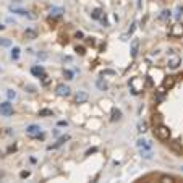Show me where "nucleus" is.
<instances>
[{
	"mask_svg": "<svg viewBox=\"0 0 183 183\" xmlns=\"http://www.w3.org/2000/svg\"><path fill=\"white\" fill-rule=\"evenodd\" d=\"M25 36H26V39H36V36H37V34H36L34 29H26Z\"/></svg>",
	"mask_w": 183,
	"mask_h": 183,
	"instance_id": "nucleus-16",
	"label": "nucleus"
},
{
	"mask_svg": "<svg viewBox=\"0 0 183 183\" xmlns=\"http://www.w3.org/2000/svg\"><path fill=\"white\" fill-rule=\"evenodd\" d=\"M62 13H63L62 8H52V10H50V16H60Z\"/></svg>",
	"mask_w": 183,
	"mask_h": 183,
	"instance_id": "nucleus-18",
	"label": "nucleus"
},
{
	"mask_svg": "<svg viewBox=\"0 0 183 183\" xmlns=\"http://www.w3.org/2000/svg\"><path fill=\"white\" fill-rule=\"evenodd\" d=\"M96 86H97L101 91H107L109 89V84H107V81H104L102 78H99L97 81H96Z\"/></svg>",
	"mask_w": 183,
	"mask_h": 183,
	"instance_id": "nucleus-8",
	"label": "nucleus"
},
{
	"mask_svg": "<svg viewBox=\"0 0 183 183\" xmlns=\"http://www.w3.org/2000/svg\"><path fill=\"white\" fill-rule=\"evenodd\" d=\"M120 117H122V112H120V110H113V117H112V120H118Z\"/></svg>",
	"mask_w": 183,
	"mask_h": 183,
	"instance_id": "nucleus-20",
	"label": "nucleus"
},
{
	"mask_svg": "<svg viewBox=\"0 0 183 183\" xmlns=\"http://www.w3.org/2000/svg\"><path fill=\"white\" fill-rule=\"evenodd\" d=\"M180 65H182V57L172 55V57L169 58V67H170V68H173V70H175V68H178Z\"/></svg>",
	"mask_w": 183,
	"mask_h": 183,
	"instance_id": "nucleus-5",
	"label": "nucleus"
},
{
	"mask_svg": "<svg viewBox=\"0 0 183 183\" xmlns=\"http://www.w3.org/2000/svg\"><path fill=\"white\" fill-rule=\"evenodd\" d=\"M138 53V39H133V42H131V55L136 57Z\"/></svg>",
	"mask_w": 183,
	"mask_h": 183,
	"instance_id": "nucleus-13",
	"label": "nucleus"
},
{
	"mask_svg": "<svg viewBox=\"0 0 183 183\" xmlns=\"http://www.w3.org/2000/svg\"><path fill=\"white\" fill-rule=\"evenodd\" d=\"M138 131H139V133H146V131H148V123H146V122H139V123H138Z\"/></svg>",
	"mask_w": 183,
	"mask_h": 183,
	"instance_id": "nucleus-14",
	"label": "nucleus"
},
{
	"mask_svg": "<svg viewBox=\"0 0 183 183\" xmlns=\"http://www.w3.org/2000/svg\"><path fill=\"white\" fill-rule=\"evenodd\" d=\"M63 75L67 76V80H73V73L70 70H63Z\"/></svg>",
	"mask_w": 183,
	"mask_h": 183,
	"instance_id": "nucleus-21",
	"label": "nucleus"
},
{
	"mask_svg": "<svg viewBox=\"0 0 183 183\" xmlns=\"http://www.w3.org/2000/svg\"><path fill=\"white\" fill-rule=\"evenodd\" d=\"M68 139H70V136H63V138H60V139L57 141V143H55L53 146H49V149H55V148H58V146H62V144L65 143V141H68Z\"/></svg>",
	"mask_w": 183,
	"mask_h": 183,
	"instance_id": "nucleus-12",
	"label": "nucleus"
},
{
	"mask_svg": "<svg viewBox=\"0 0 183 183\" xmlns=\"http://www.w3.org/2000/svg\"><path fill=\"white\" fill-rule=\"evenodd\" d=\"M0 46H10V41H7V39H2V41H0Z\"/></svg>",
	"mask_w": 183,
	"mask_h": 183,
	"instance_id": "nucleus-22",
	"label": "nucleus"
},
{
	"mask_svg": "<svg viewBox=\"0 0 183 183\" xmlns=\"http://www.w3.org/2000/svg\"><path fill=\"white\" fill-rule=\"evenodd\" d=\"M26 133H28V134H31L32 138H36L39 133H41V127H37V125H31V127H28V128H26Z\"/></svg>",
	"mask_w": 183,
	"mask_h": 183,
	"instance_id": "nucleus-7",
	"label": "nucleus"
},
{
	"mask_svg": "<svg viewBox=\"0 0 183 183\" xmlns=\"http://www.w3.org/2000/svg\"><path fill=\"white\" fill-rule=\"evenodd\" d=\"M58 125H60V127H67L68 123H67V122H58Z\"/></svg>",
	"mask_w": 183,
	"mask_h": 183,
	"instance_id": "nucleus-26",
	"label": "nucleus"
},
{
	"mask_svg": "<svg viewBox=\"0 0 183 183\" xmlns=\"http://www.w3.org/2000/svg\"><path fill=\"white\" fill-rule=\"evenodd\" d=\"M21 177H23V178H26V177H29V172H21Z\"/></svg>",
	"mask_w": 183,
	"mask_h": 183,
	"instance_id": "nucleus-25",
	"label": "nucleus"
},
{
	"mask_svg": "<svg viewBox=\"0 0 183 183\" xmlns=\"http://www.w3.org/2000/svg\"><path fill=\"white\" fill-rule=\"evenodd\" d=\"M102 75H115V71H113V70H104Z\"/></svg>",
	"mask_w": 183,
	"mask_h": 183,
	"instance_id": "nucleus-23",
	"label": "nucleus"
},
{
	"mask_svg": "<svg viewBox=\"0 0 183 183\" xmlns=\"http://www.w3.org/2000/svg\"><path fill=\"white\" fill-rule=\"evenodd\" d=\"M5 28V26H2V25H0V31H2V29H4Z\"/></svg>",
	"mask_w": 183,
	"mask_h": 183,
	"instance_id": "nucleus-27",
	"label": "nucleus"
},
{
	"mask_svg": "<svg viewBox=\"0 0 183 183\" xmlns=\"http://www.w3.org/2000/svg\"><path fill=\"white\" fill-rule=\"evenodd\" d=\"M164 88V86H162ZM151 120L160 122L169 130L165 144L183 156V75H173V83L164 88V97L156 104Z\"/></svg>",
	"mask_w": 183,
	"mask_h": 183,
	"instance_id": "nucleus-1",
	"label": "nucleus"
},
{
	"mask_svg": "<svg viewBox=\"0 0 183 183\" xmlns=\"http://www.w3.org/2000/svg\"><path fill=\"white\" fill-rule=\"evenodd\" d=\"M86 101H88V94H86V92H78L76 94V104H84Z\"/></svg>",
	"mask_w": 183,
	"mask_h": 183,
	"instance_id": "nucleus-9",
	"label": "nucleus"
},
{
	"mask_svg": "<svg viewBox=\"0 0 183 183\" xmlns=\"http://www.w3.org/2000/svg\"><path fill=\"white\" fill-rule=\"evenodd\" d=\"M138 148L139 149H151V144L146 139H138Z\"/></svg>",
	"mask_w": 183,
	"mask_h": 183,
	"instance_id": "nucleus-10",
	"label": "nucleus"
},
{
	"mask_svg": "<svg viewBox=\"0 0 183 183\" xmlns=\"http://www.w3.org/2000/svg\"><path fill=\"white\" fill-rule=\"evenodd\" d=\"M92 18H94V20H101V18H102V8H96V10L92 11Z\"/></svg>",
	"mask_w": 183,
	"mask_h": 183,
	"instance_id": "nucleus-17",
	"label": "nucleus"
},
{
	"mask_svg": "<svg viewBox=\"0 0 183 183\" xmlns=\"http://www.w3.org/2000/svg\"><path fill=\"white\" fill-rule=\"evenodd\" d=\"M15 96H16V94H15L13 91H8V97H10V99H11V97H15Z\"/></svg>",
	"mask_w": 183,
	"mask_h": 183,
	"instance_id": "nucleus-24",
	"label": "nucleus"
},
{
	"mask_svg": "<svg viewBox=\"0 0 183 183\" xmlns=\"http://www.w3.org/2000/svg\"><path fill=\"white\" fill-rule=\"evenodd\" d=\"M128 84H130V89L133 94H139L143 91V88H144V81L141 80V78H131Z\"/></svg>",
	"mask_w": 183,
	"mask_h": 183,
	"instance_id": "nucleus-2",
	"label": "nucleus"
},
{
	"mask_svg": "<svg viewBox=\"0 0 183 183\" xmlns=\"http://www.w3.org/2000/svg\"><path fill=\"white\" fill-rule=\"evenodd\" d=\"M31 73L32 75H36V76H42V78H46L44 76V70L41 67H32L31 68Z\"/></svg>",
	"mask_w": 183,
	"mask_h": 183,
	"instance_id": "nucleus-11",
	"label": "nucleus"
},
{
	"mask_svg": "<svg viewBox=\"0 0 183 183\" xmlns=\"http://www.w3.org/2000/svg\"><path fill=\"white\" fill-rule=\"evenodd\" d=\"M57 94L62 96V97H67V96H70V88L65 84H58L57 86Z\"/></svg>",
	"mask_w": 183,
	"mask_h": 183,
	"instance_id": "nucleus-6",
	"label": "nucleus"
},
{
	"mask_svg": "<svg viewBox=\"0 0 183 183\" xmlns=\"http://www.w3.org/2000/svg\"><path fill=\"white\" fill-rule=\"evenodd\" d=\"M170 37H182L183 36V23H175L169 31Z\"/></svg>",
	"mask_w": 183,
	"mask_h": 183,
	"instance_id": "nucleus-3",
	"label": "nucleus"
},
{
	"mask_svg": "<svg viewBox=\"0 0 183 183\" xmlns=\"http://www.w3.org/2000/svg\"><path fill=\"white\" fill-rule=\"evenodd\" d=\"M18 57H20V49H18V47H15V49L11 50V58H13V60H18Z\"/></svg>",
	"mask_w": 183,
	"mask_h": 183,
	"instance_id": "nucleus-19",
	"label": "nucleus"
},
{
	"mask_svg": "<svg viewBox=\"0 0 183 183\" xmlns=\"http://www.w3.org/2000/svg\"><path fill=\"white\" fill-rule=\"evenodd\" d=\"M39 117H53V112L49 109H42V110H39Z\"/></svg>",
	"mask_w": 183,
	"mask_h": 183,
	"instance_id": "nucleus-15",
	"label": "nucleus"
},
{
	"mask_svg": "<svg viewBox=\"0 0 183 183\" xmlns=\"http://www.w3.org/2000/svg\"><path fill=\"white\" fill-rule=\"evenodd\" d=\"M0 113L5 115V117L11 115V113H13V107H11V104L10 102H2V104H0Z\"/></svg>",
	"mask_w": 183,
	"mask_h": 183,
	"instance_id": "nucleus-4",
	"label": "nucleus"
}]
</instances>
